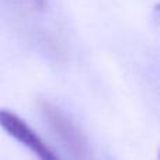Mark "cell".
I'll list each match as a JSON object with an SVG mask.
<instances>
[{"label":"cell","instance_id":"obj_1","mask_svg":"<svg viewBox=\"0 0 160 160\" xmlns=\"http://www.w3.org/2000/svg\"><path fill=\"white\" fill-rule=\"evenodd\" d=\"M39 108L44 118L51 125L52 131L63 143L73 160H93L84 135L73 124L72 119H69V117L65 115L62 110H59L56 105L49 101H41Z\"/></svg>","mask_w":160,"mask_h":160},{"label":"cell","instance_id":"obj_2","mask_svg":"<svg viewBox=\"0 0 160 160\" xmlns=\"http://www.w3.org/2000/svg\"><path fill=\"white\" fill-rule=\"evenodd\" d=\"M0 127L11 138L27 146L34 155H38L41 160H61L53 153V150L47 143H44V141L31 129L30 125L25 124L17 114L8 110H0Z\"/></svg>","mask_w":160,"mask_h":160}]
</instances>
